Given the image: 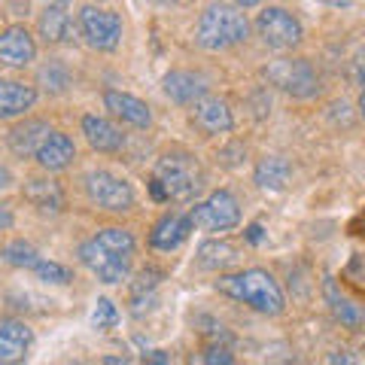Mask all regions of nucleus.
Instances as JSON below:
<instances>
[{
  "mask_svg": "<svg viewBox=\"0 0 365 365\" xmlns=\"http://www.w3.org/2000/svg\"><path fill=\"white\" fill-rule=\"evenodd\" d=\"M204 189L201 165L186 153H170L158 158V165L150 177V195L153 201H195Z\"/></svg>",
  "mask_w": 365,
  "mask_h": 365,
  "instance_id": "f257e3e1",
  "label": "nucleus"
},
{
  "mask_svg": "<svg viewBox=\"0 0 365 365\" xmlns=\"http://www.w3.org/2000/svg\"><path fill=\"white\" fill-rule=\"evenodd\" d=\"M216 289L232 295L235 302L250 304L259 314H268V317H277L283 311V304H287L277 280L262 268H250L241 274H225V277L216 280Z\"/></svg>",
  "mask_w": 365,
  "mask_h": 365,
  "instance_id": "f03ea898",
  "label": "nucleus"
},
{
  "mask_svg": "<svg viewBox=\"0 0 365 365\" xmlns=\"http://www.w3.org/2000/svg\"><path fill=\"white\" fill-rule=\"evenodd\" d=\"M247 34H250V21L241 9L228 6V4H210L198 19L195 40L201 49L222 52V49H232V46L244 43Z\"/></svg>",
  "mask_w": 365,
  "mask_h": 365,
  "instance_id": "7ed1b4c3",
  "label": "nucleus"
},
{
  "mask_svg": "<svg viewBox=\"0 0 365 365\" xmlns=\"http://www.w3.org/2000/svg\"><path fill=\"white\" fill-rule=\"evenodd\" d=\"M268 86L287 91L292 98H314L319 91V76L311 67V61L304 58H277V61H268L265 71Z\"/></svg>",
  "mask_w": 365,
  "mask_h": 365,
  "instance_id": "20e7f679",
  "label": "nucleus"
},
{
  "mask_svg": "<svg viewBox=\"0 0 365 365\" xmlns=\"http://www.w3.org/2000/svg\"><path fill=\"white\" fill-rule=\"evenodd\" d=\"M256 31H259L262 43L271 46V49H277V52L292 49V46H299L302 37H304L302 21L292 13H287V9H280V6L262 9L259 19H256Z\"/></svg>",
  "mask_w": 365,
  "mask_h": 365,
  "instance_id": "39448f33",
  "label": "nucleus"
},
{
  "mask_svg": "<svg viewBox=\"0 0 365 365\" xmlns=\"http://www.w3.org/2000/svg\"><path fill=\"white\" fill-rule=\"evenodd\" d=\"M86 192L98 207L113 210V213H125L134 207V189L125 180L113 177L110 170H91L86 177Z\"/></svg>",
  "mask_w": 365,
  "mask_h": 365,
  "instance_id": "423d86ee",
  "label": "nucleus"
},
{
  "mask_svg": "<svg viewBox=\"0 0 365 365\" xmlns=\"http://www.w3.org/2000/svg\"><path fill=\"white\" fill-rule=\"evenodd\" d=\"M79 31H83V37L91 49L113 52L122 40V19L116 13H110V9L86 6L79 13Z\"/></svg>",
  "mask_w": 365,
  "mask_h": 365,
  "instance_id": "0eeeda50",
  "label": "nucleus"
},
{
  "mask_svg": "<svg viewBox=\"0 0 365 365\" xmlns=\"http://www.w3.org/2000/svg\"><path fill=\"white\" fill-rule=\"evenodd\" d=\"M189 220H192V225L207 228V232H228V228H235L241 222V207H237L232 192L220 189L204 204H198V207L189 213Z\"/></svg>",
  "mask_w": 365,
  "mask_h": 365,
  "instance_id": "6e6552de",
  "label": "nucleus"
},
{
  "mask_svg": "<svg viewBox=\"0 0 365 365\" xmlns=\"http://www.w3.org/2000/svg\"><path fill=\"white\" fill-rule=\"evenodd\" d=\"M79 259H83V265L88 271H95L98 280H104V283H122V280H128L131 256L113 253V250H107L104 244H98L95 237L79 247Z\"/></svg>",
  "mask_w": 365,
  "mask_h": 365,
  "instance_id": "1a4fd4ad",
  "label": "nucleus"
},
{
  "mask_svg": "<svg viewBox=\"0 0 365 365\" xmlns=\"http://www.w3.org/2000/svg\"><path fill=\"white\" fill-rule=\"evenodd\" d=\"M34 58H37V43H34V37L25 28L13 25V28L0 31V64L28 67Z\"/></svg>",
  "mask_w": 365,
  "mask_h": 365,
  "instance_id": "9d476101",
  "label": "nucleus"
},
{
  "mask_svg": "<svg viewBox=\"0 0 365 365\" xmlns=\"http://www.w3.org/2000/svg\"><path fill=\"white\" fill-rule=\"evenodd\" d=\"M323 299L329 304V311H332V317L344 329H350V332H362V329H365V311H362V304L347 299V295L338 289V283L332 277H326V283H323Z\"/></svg>",
  "mask_w": 365,
  "mask_h": 365,
  "instance_id": "9b49d317",
  "label": "nucleus"
},
{
  "mask_svg": "<svg viewBox=\"0 0 365 365\" xmlns=\"http://www.w3.org/2000/svg\"><path fill=\"white\" fill-rule=\"evenodd\" d=\"M192 122H195L204 134H228L235 128V116H232V110H228L225 101L207 98V95H204L201 101H195Z\"/></svg>",
  "mask_w": 365,
  "mask_h": 365,
  "instance_id": "f8f14e48",
  "label": "nucleus"
},
{
  "mask_svg": "<svg viewBox=\"0 0 365 365\" xmlns=\"http://www.w3.org/2000/svg\"><path fill=\"white\" fill-rule=\"evenodd\" d=\"M34 344V332L21 319H0V362H19Z\"/></svg>",
  "mask_w": 365,
  "mask_h": 365,
  "instance_id": "ddd939ff",
  "label": "nucleus"
},
{
  "mask_svg": "<svg viewBox=\"0 0 365 365\" xmlns=\"http://www.w3.org/2000/svg\"><path fill=\"white\" fill-rule=\"evenodd\" d=\"M162 88L174 104H195V101L207 95V79L198 73H189V71H170L165 76Z\"/></svg>",
  "mask_w": 365,
  "mask_h": 365,
  "instance_id": "4468645a",
  "label": "nucleus"
},
{
  "mask_svg": "<svg viewBox=\"0 0 365 365\" xmlns=\"http://www.w3.org/2000/svg\"><path fill=\"white\" fill-rule=\"evenodd\" d=\"M104 104H107V110L113 113V116L134 125V128H150L153 125L150 107H146L140 98H134V95H125V91H107Z\"/></svg>",
  "mask_w": 365,
  "mask_h": 365,
  "instance_id": "2eb2a0df",
  "label": "nucleus"
},
{
  "mask_svg": "<svg viewBox=\"0 0 365 365\" xmlns=\"http://www.w3.org/2000/svg\"><path fill=\"white\" fill-rule=\"evenodd\" d=\"M189 232H192L189 213H186V216L168 213V216H162V220L155 222L153 235H150V244H153L155 250H162V253H170V250H177L182 241H186Z\"/></svg>",
  "mask_w": 365,
  "mask_h": 365,
  "instance_id": "dca6fc26",
  "label": "nucleus"
},
{
  "mask_svg": "<svg viewBox=\"0 0 365 365\" xmlns=\"http://www.w3.org/2000/svg\"><path fill=\"white\" fill-rule=\"evenodd\" d=\"M37 101V88L16 83V79H0V119L25 116Z\"/></svg>",
  "mask_w": 365,
  "mask_h": 365,
  "instance_id": "f3484780",
  "label": "nucleus"
},
{
  "mask_svg": "<svg viewBox=\"0 0 365 365\" xmlns=\"http://www.w3.org/2000/svg\"><path fill=\"white\" fill-rule=\"evenodd\" d=\"M73 155H76V146H73L71 137L61 134V131H52L40 143V150H37V155H34V158L40 162L43 170H64L67 165L73 162Z\"/></svg>",
  "mask_w": 365,
  "mask_h": 365,
  "instance_id": "a211bd4d",
  "label": "nucleus"
},
{
  "mask_svg": "<svg viewBox=\"0 0 365 365\" xmlns=\"http://www.w3.org/2000/svg\"><path fill=\"white\" fill-rule=\"evenodd\" d=\"M49 134H52V128H49L46 122H40V119H25L21 125H16V128L9 131V150H13L16 155H21V158H31V155H37L40 143H43Z\"/></svg>",
  "mask_w": 365,
  "mask_h": 365,
  "instance_id": "6ab92c4d",
  "label": "nucleus"
},
{
  "mask_svg": "<svg viewBox=\"0 0 365 365\" xmlns=\"http://www.w3.org/2000/svg\"><path fill=\"white\" fill-rule=\"evenodd\" d=\"M83 134H86L91 150H98V153H119L122 143H125L119 128H113V125L107 119H101V116H86L83 119Z\"/></svg>",
  "mask_w": 365,
  "mask_h": 365,
  "instance_id": "aec40b11",
  "label": "nucleus"
},
{
  "mask_svg": "<svg viewBox=\"0 0 365 365\" xmlns=\"http://www.w3.org/2000/svg\"><path fill=\"white\" fill-rule=\"evenodd\" d=\"M21 192H25V198L43 213H61L64 210V192L55 180H28Z\"/></svg>",
  "mask_w": 365,
  "mask_h": 365,
  "instance_id": "412c9836",
  "label": "nucleus"
},
{
  "mask_svg": "<svg viewBox=\"0 0 365 365\" xmlns=\"http://www.w3.org/2000/svg\"><path fill=\"white\" fill-rule=\"evenodd\" d=\"M289 162L280 155H265L262 162L256 165V186L259 189H268V192H280L287 189L289 182Z\"/></svg>",
  "mask_w": 365,
  "mask_h": 365,
  "instance_id": "4be33fe9",
  "label": "nucleus"
},
{
  "mask_svg": "<svg viewBox=\"0 0 365 365\" xmlns=\"http://www.w3.org/2000/svg\"><path fill=\"white\" fill-rule=\"evenodd\" d=\"M237 262V247L228 241H204L198 247V265L207 271H225Z\"/></svg>",
  "mask_w": 365,
  "mask_h": 365,
  "instance_id": "5701e85b",
  "label": "nucleus"
},
{
  "mask_svg": "<svg viewBox=\"0 0 365 365\" xmlns=\"http://www.w3.org/2000/svg\"><path fill=\"white\" fill-rule=\"evenodd\" d=\"M40 37L46 43H67L71 40V16L61 6H46V13L40 16Z\"/></svg>",
  "mask_w": 365,
  "mask_h": 365,
  "instance_id": "b1692460",
  "label": "nucleus"
},
{
  "mask_svg": "<svg viewBox=\"0 0 365 365\" xmlns=\"http://www.w3.org/2000/svg\"><path fill=\"white\" fill-rule=\"evenodd\" d=\"M37 83H40L46 91H52V95H61V91H67V86H71V71L64 67V61L52 58V61H46V64L40 67Z\"/></svg>",
  "mask_w": 365,
  "mask_h": 365,
  "instance_id": "393cba45",
  "label": "nucleus"
},
{
  "mask_svg": "<svg viewBox=\"0 0 365 365\" xmlns=\"http://www.w3.org/2000/svg\"><path fill=\"white\" fill-rule=\"evenodd\" d=\"M0 259H4L6 265H13V268H28L31 271L40 262V253L28 241H13V244H6L4 250H0Z\"/></svg>",
  "mask_w": 365,
  "mask_h": 365,
  "instance_id": "a878e982",
  "label": "nucleus"
},
{
  "mask_svg": "<svg viewBox=\"0 0 365 365\" xmlns=\"http://www.w3.org/2000/svg\"><path fill=\"white\" fill-rule=\"evenodd\" d=\"M95 241L119 256H134V237H131V232H125V228H104V232L95 235Z\"/></svg>",
  "mask_w": 365,
  "mask_h": 365,
  "instance_id": "bb28decb",
  "label": "nucleus"
},
{
  "mask_svg": "<svg viewBox=\"0 0 365 365\" xmlns=\"http://www.w3.org/2000/svg\"><path fill=\"white\" fill-rule=\"evenodd\" d=\"M31 271L37 274L40 280H46V283H58V287H64V283H71V280H73L71 268L58 265V262H46V259H40V262H37V265H34Z\"/></svg>",
  "mask_w": 365,
  "mask_h": 365,
  "instance_id": "cd10ccee",
  "label": "nucleus"
},
{
  "mask_svg": "<svg viewBox=\"0 0 365 365\" xmlns=\"http://www.w3.org/2000/svg\"><path fill=\"white\" fill-rule=\"evenodd\" d=\"M91 323H95V329H113L119 323V314H116V307H113L110 299H98L95 314H91Z\"/></svg>",
  "mask_w": 365,
  "mask_h": 365,
  "instance_id": "c85d7f7f",
  "label": "nucleus"
},
{
  "mask_svg": "<svg viewBox=\"0 0 365 365\" xmlns=\"http://www.w3.org/2000/svg\"><path fill=\"white\" fill-rule=\"evenodd\" d=\"M204 362H222V365H232L235 356L232 350H228V344H220V341H210V347L204 350Z\"/></svg>",
  "mask_w": 365,
  "mask_h": 365,
  "instance_id": "c756f323",
  "label": "nucleus"
},
{
  "mask_svg": "<svg viewBox=\"0 0 365 365\" xmlns=\"http://www.w3.org/2000/svg\"><path fill=\"white\" fill-rule=\"evenodd\" d=\"M244 237H247V244H262L265 241V228H262L259 222H253V225H247V232H244Z\"/></svg>",
  "mask_w": 365,
  "mask_h": 365,
  "instance_id": "7c9ffc66",
  "label": "nucleus"
},
{
  "mask_svg": "<svg viewBox=\"0 0 365 365\" xmlns=\"http://www.w3.org/2000/svg\"><path fill=\"white\" fill-rule=\"evenodd\" d=\"M4 228H13V210H9V204H0V232Z\"/></svg>",
  "mask_w": 365,
  "mask_h": 365,
  "instance_id": "2f4dec72",
  "label": "nucleus"
},
{
  "mask_svg": "<svg viewBox=\"0 0 365 365\" xmlns=\"http://www.w3.org/2000/svg\"><path fill=\"white\" fill-rule=\"evenodd\" d=\"M143 359L146 362H170V356L165 350H150V353H143Z\"/></svg>",
  "mask_w": 365,
  "mask_h": 365,
  "instance_id": "473e14b6",
  "label": "nucleus"
},
{
  "mask_svg": "<svg viewBox=\"0 0 365 365\" xmlns=\"http://www.w3.org/2000/svg\"><path fill=\"white\" fill-rule=\"evenodd\" d=\"M353 73H356V79L365 86V55H359V58H356V64H353Z\"/></svg>",
  "mask_w": 365,
  "mask_h": 365,
  "instance_id": "72a5a7b5",
  "label": "nucleus"
},
{
  "mask_svg": "<svg viewBox=\"0 0 365 365\" xmlns=\"http://www.w3.org/2000/svg\"><path fill=\"white\" fill-rule=\"evenodd\" d=\"M9 186H13V174L0 165V189H9Z\"/></svg>",
  "mask_w": 365,
  "mask_h": 365,
  "instance_id": "f704fd0d",
  "label": "nucleus"
},
{
  "mask_svg": "<svg viewBox=\"0 0 365 365\" xmlns=\"http://www.w3.org/2000/svg\"><path fill=\"white\" fill-rule=\"evenodd\" d=\"M326 6H335V9H347L350 6V0H323Z\"/></svg>",
  "mask_w": 365,
  "mask_h": 365,
  "instance_id": "c9c22d12",
  "label": "nucleus"
},
{
  "mask_svg": "<svg viewBox=\"0 0 365 365\" xmlns=\"http://www.w3.org/2000/svg\"><path fill=\"white\" fill-rule=\"evenodd\" d=\"M40 4H43V6H61V9H64L67 4H71V0H40Z\"/></svg>",
  "mask_w": 365,
  "mask_h": 365,
  "instance_id": "e433bc0d",
  "label": "nucleus"
},
{
  "mask_svg": "<svg viewBox=\"0 0 365 365\" xmlns=\"http://www.w3.org/2000/svg\"><path fill=\"white\" fill-rule=\"evenodd\" d=\"M235 4H237V6H241V9H250V6H256V4H259V0H235Z\"/></svg>",
  "mask_w": 365,
  "mask_h": 365,
  "instance_id": "4c0bfd02",
  "label": "nucleus"
},
{
  "mask_svg": "<svg viewBox=\"0 0 365 365\" xmlns=\"http://www.w3.org/2000/svg\"><path fill=\"white\" fill-rule=\"evenodd\" d=\"M359 113H362V119H365V88H362V95H359Z\"/></svg>",
  "mask_w": 365,
  "mask_h": 365,
  "instance_id": "58836bf2",
  "label": "nucleus"
},
{
  "mask_svg": "<svg viewBox=\"0 0 365 365\" xmlns=\"http://www.w3.org/2000/svg\"><path fill=\"white\" fill-rule=\"evenodd\" d=\"M155 4H182V0H155Z\"/></svg>",
  "mask_w": 365,
  "mask_h": 365,
  "instance_id": "ea45409f",
  "label": "nucleus"
}]
</instances>
